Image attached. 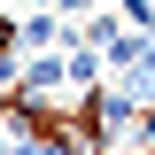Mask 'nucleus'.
<instances>
[{
    "label": "nucleus",
    "instance_id": "1",
    "mask_svg": "<svg viewBox=\"0 0 155 155\" xmlns=\"http://www.w3.org/2000/svg\"><path fill=\"white\" fill-rule=\"evenodd\" d=\"M16 47H23V54H39V47H70V31H62V16H47V8H39V16L16 23Z\"/></svg>",
    "mask_w": 155,
    "mask_h": 155
}]
</instances>
